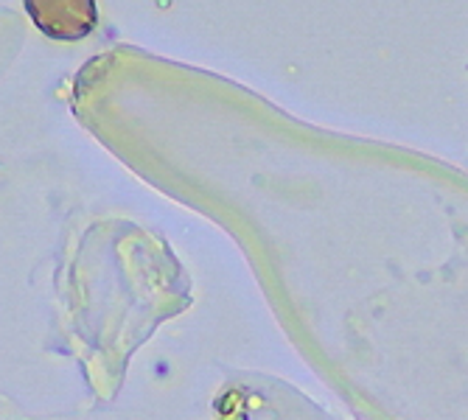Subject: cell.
I'll list each match as a JSON object with an SVG mask.
<instances>
[{"label": "cell", "mask_w": 468, "mask_h": 420, "mask_svg": "<svg viewBox=\"0 0 468 420\" xmlns=\"http://www.w3.org/2000/svg\"><path fill=\"white\" fill-rule=\"evenodd\" d=\"M26 12L54 39H81L96 26V4L90 0H28Z\"/></svg>", "instance_id": "6da1fadb"}]
</instances>
